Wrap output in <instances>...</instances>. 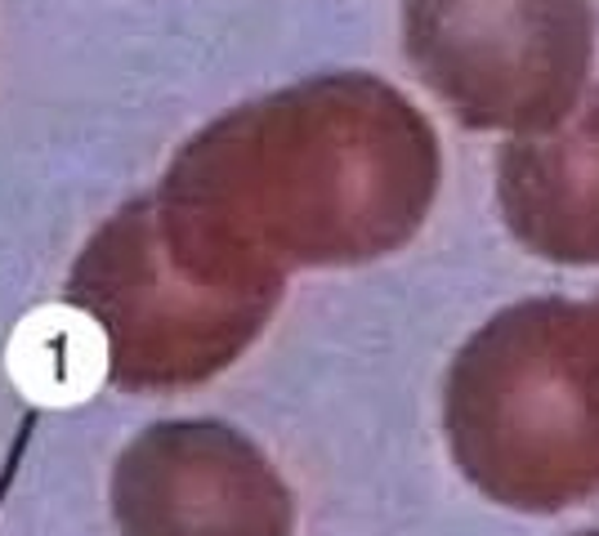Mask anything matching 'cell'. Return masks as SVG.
Instances as JSON below:
<instances>
[{
    "label": "cell",
    "mask_w": 599,
    "mask_h": 536,
    "mask_svg": "<svg viewBox=\"0 0 599 536\" xmlns=\"http://www.w3.org/2000/svg\"><path fill=\"white\" fill-rule=\"evenodd\" d=\"M121 536H291L296 505L255 443L224 425H162L117 469Z\"/></svg>",
    "instance_id": "277c9868"
},
{
    "label": "cell",
    "mask_w": 599,
    "mask_h": 536,
    "mask_svg": "<svg viewBox=\"0 0 599 536\" xmlns=\"http://www.w3.org/2000/svg\"><path fill=\"white\" fill-rule=\"evenodd\" d=\"M573 536H599V532H573Z\"/></svg>",
    "instance_id": "8992f818"
},
{
    "label": "cell",
    "mask_w": 599,
    "mask_h": 536,
    "mask_svg": "<svg viewBox=\"0 0 599 536\" xmlns=\"http://www.w3.org/2000/svg\"><path fill=\"white\" fill-rule=\"evenodd\" d=\"M439 170L430 116L380 77L341 72L224 121L192 183L287 259L367 264L421 233Z\"/></svg>",
    "instance_id": "6da1fadb"
},
{
    "label": "cell",
    "mask_w": 599,
    "mask_h": 536,
    "mask_svg": "<svg viewBox=\"0 0 599 536\" xmlns=\"http://www.w3.org/2000/svg\"><path fill=\"white\" fill-rule=\"evenodd\" d=\"M497 206L510 237L537 259L599 264V86L577 108L497 153Z\"/></svg>",
    "instance_id": "5b68a950"
},
{
    "label": "cell",
    "mask_w": 599,
    "mask_h": 536,
    "mask_svg": "<svg viewBox=\"0 0 599 536\" xmlns=\"http://www.w3.org/2000/svg\"><path fill=\"white\" fill-rule=\"evenodd\" d=\"M398 19L417 77L475 130H546L586 94L590 0H398Z\"/></svg>",
    "instance_id": "3957f363"
},
{
    "label": "cell",
    "mask_w": 599,
    "mask_h": 536,
    "mask_svg": "<svg viewBox=\"0 0 599 536\" xmlns=\"http://www.w3.org/2000/svg\"><path fill=\"white\" fill-rule=\"evenodd\" d=\"M443 434L479 496L559 514L599 496V300L497 309L447 367Z\"/></svg>",
    "instance_id": "7a4b0ae2"
}]
</instances>
